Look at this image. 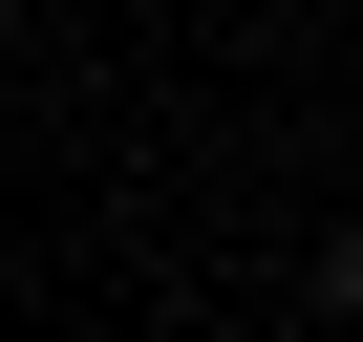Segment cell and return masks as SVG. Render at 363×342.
Listing matches in <instances>:
<instances>
[{
    "mask_svg": "<svg viewBox=\"0 0 363 342\" xmlns=\"http://www.w3.org/2000/svg\"><path fill=\"white\" fill-rule=\"evenodd\" d=\"M320 299H342V321H363V236H342V257H320Z\"/></svg>",
    "mask_w": 363,
    "mask_h": 342,
    "instance_id": "1",
    "label": "cell"
}]
</instances>
